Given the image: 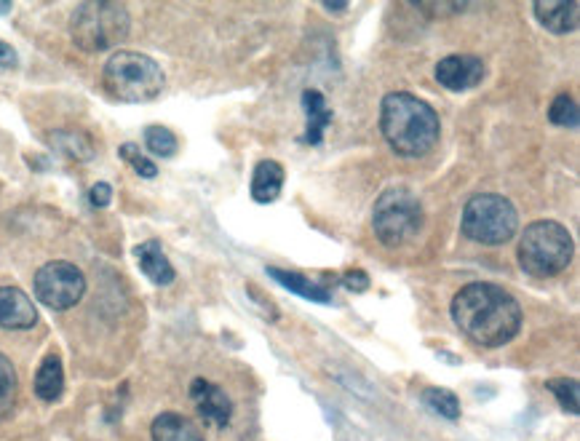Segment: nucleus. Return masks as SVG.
Instances as JSON below:
<instances>
[{
    "label": "nucleus",
    "instance_id": "nucleus-1",
    "mask_svg": "<svg viewBox=\"0 0 580 441\" xmlns=\"http://www.w3.org/2000/svg\"><path fill=\"white\" fill-rule=\"evenodd\" d=\"M452 321L471 343L482 348H500L519 335L522 308L503 286L474 281L455 294Z\"/></svg>",
    "mask_w": 580,
    "mask_h": 441
},
{
    "label": "nucleus",
    "instance_id": "nucleus-2",
    "mask_svg": "<svg viewBox=\"0 0 580 441\" xmlns=\"http://www.w3.org/2000/svg\"><path fill=\"white\" fill-rule=\"evenodd\" d=\"M380 131L393 153L404 158L428 156L442 137L439 115L428 102L407 91H393L380 107Z\"/></svg>",
    "mask_w": 580,
    "mask_h": 441
},
{
    "label": "nucleus",
    "instance_id": "nucleus-3",
    "mask_svg": "<svg viewBox=\"0 0 580 441\" xmlns=\"http://www.w3.org/2000/svg\"><path fill=\"white\" fill-rule=\"evenodd\" d=\"M107 94L118 102H150L164 91L166 75L156 59L139 51H115L102 70Z\"/></svg>",
    "mask_w": 580,
    "mask_h": 441
},
{
    "label": "nucleus",
    "instance_id": "nucleus-4",
    "mask_svg": "<svg viewBox=\"0 0 580 441\" xmlns=\"http://www.w3.org/2000/svg\"><path fill=\"white\" fill-rule=\"evenodd\" d=\"M131 17L129 9L115 0H89L73 11L70 35L81 51L99 54L129 38Z\"/></svg>",
    "mask_w": 580,
    "mask_h": 441
},
{
    "label": "nucleus",
    "instance_id": "nucleus-5",
    "mask_svg": "<svg viewBox=\"0 0 580 441\" xmlns=\"http://www.w3.org/2000/svg\"><path fill=\"white\" fill-rule=\"evenodd\" d=\"M575 254L570 230L554 220L527 225L519 238V265L527 276L548 278L567 270Z\"/></svg>",
    "mask_w": 580,
    "mask_h": 441
},
{
    "label": "nucleus",
    "instance_id": "nucleus-6",
    "mask_svg": "<svg viewBox=\"0 0 580 441\" xmlns=\"http://www.w3.org/2000/svg\"><path fill=\"white\" fill-rule=\"evenodd\" d=\"M460 230L468 241L482 246L508 244L519 230V212L506 196L479 193L463 209Z\"/></svg>",
    "mask_w": 580,
    "mask_h": 441
},
{
    "label": "nucleus",
    "instance_id": "nucleus-7",
    "mask_svg": "<svg viewBox=\"0 0 580 441\" xmlns=\"http://www.w3.org/2000/svg\"><path fill=\"white\" fill-rule=\"evenodd\" d=\"M423 228V204L407 188H388L375 201L372 209V230L377 241L388 249L404 246Z\"/></svg>",
    "mask_w": 580,
    "mask_h": 441
},
{
    "label": "nucleus",
    "instance_id": "nucleus-8",
    "mask_svg": "<svg viewBox=\"0 0 580 441\" xmlns=\"http://www.w3.org/2000/svg\"><path fill=\"white\" fill-rule=\"evenodd\" d=\"M35 297L51 311H70L81 303L86 294V276L75 268L73 262L54 260L46 262L35 273Z\"/></svg>",
    "mask_w": 580,
    "mask_h": 441
},
{
    "label": "nucleus",
    "instance_id": "nucleus-9",
    "mask_svg": "<svg viewBox=\"0 0 580 441\" xmlns=\"http://www.w3.org/2000/svg\"><path fill=\"white\" fill-rule=\"evenodd\" d=\"M433 75L447 91H468L476 89L484 81L487 67H484L482 59L471 57V54H452V57H444L436 65Z\"/></svg>",
    "mask_w": 580,
    "mask_h": 441
},
{
    "label": "nucleus",
    "instance_id": "nucleus-10",
    "mask_svg": "<svg viewBox=\"0 0 580 441\" xmlns=\"http://www.w3.org/2000/svg\"><path fill=\"white\" fill-rule=\"evenodd\" d=\"M190 399L196 404L201 420L217 428H225L233 417V404H230L228 393L222 391L220 385L209 383L204 377H196L190 383Z\"/></svg>",
    "mask_w": 580,
    "mask_h": 441
},
{
    "label": "nucleus",
    "instance_id": "nucleus-11",
    "mask_svg": "<svg viewBox=\"0 0 580 441\" xmlns=\"http://www.w3.org/2000/svg\"><path fill=\"white\" fill-rule=\"evenodd\" d=\"M38 324V311L33 300L19 286H0V327L11 332L33 329Z\"/></svg>",
    "mask_w": 580,
    "mask_h": 441
},
{
    "label": "nucleus",
    "instance_id": "nucleus-12",
    "mask_svg": "<svg viewBox=\"0 0 580 441\" xmlns=\"http://www.w3.org/2000/svg\"><path fill=\"white\" fill-rule=\"evenodd\" d=\"M535 19L546 27L548 33L567 35L578 30L580 22V3L578 0H538L535 6Z\"/></svg>",
    "mask_w": 580,
    "mask_h": 441
},
{
    "label": "nucleus",
    "instance_id": "nucleus-13",
    "mask_svg": "<svg viewBox=\"0 0 580 441\" xmlns=\"http://www.w3.org/2000/svg\"><path fill=\"white\" fill-rule=\"evenodd\" d=\"M134 257H137L139 270L156 286H169L177 278L172 262L164 254V246L158 241H145V244L134 246Z\"/></svg>",
    "mask_w": 580,
    "mask_h": 441
},
{
    "label": "nucleus",
    "instance_id": "nucleus-14",
    "mask_svg": "<svg viewBox=\"0 0 580 441\" xmlns=\"http://www.w3.org/2000/svg\"><path fill=\"white\" fill-rule=\"evenodd\" d=\"M303 110L305 118H308V129H305L303 142H308V145H321L324 142V131L332 123V110H329L324 94L316 89L303 91Z\"/></svg>",
    "mask_w": 580,
    "mask_h": 441
},
{
    "label": "nucleus",
    "instance_id": "nucleus-15",
    "mask_svg": "<svg viewBox=\"0 0 580 441\" xmlns=\"http://www.w3.org/2000/svg\"><path fill=\"white\" fill-rule=\"evenodd\" d=\"M284 188V166L278 161H260L252 177V198L257 204H273Z\"/></svg>",
    "mask_w": 580,
    "mask_h": 441
},
{
    "label": "nucleus",
    "instance_id": "nucleus-16",
    "mask_svg": "<svg viewBox=\"0 0 580 441\" xmlns=\"http://www.w3.org/2000/svg\"><path fill=\"white\" fill-rule=\"evenodd\" d=\"M150 436H153V441H204L196 425L190 423L185 415H177V412L158 415L150 425Z\"/></svg>",
    "mask_w": 580,
    "mask_h": 441
},
{
    "label": "nucleus",
    "instance_id": "nucleus-17",
    "mask_svg": "<svg viewBox=\"0 0 580 441\" xmlns=\"http://www.w3.org/2000/svg\"><path fill=\"white\" fill-rule=\"evenodd\" d=\"M62 391H65V369L57 353H49L35 372V396L51 404L62 396Z\"/></svg>",
    "mask_w": 580,
    "mask_h": 441
},
{
    "label": "nucleus",
    "instance_id": "nucleus-18",
    "mask_svg": "<svg viewBox=\"0 0 580 441\" xmlns=\"http://www.w3.org/2000/svg\"><path fill=\"white\" fill-rule=\"evenodd\" d=\"M268 276L273 281H278L281 286H286L289 292L300 294L305 300H313V303H332V292H329L327 286L316 284V281H308L300 273H286V270L278 268H268Z\"/></svg>",
    "mask_w": 580,
    "mask_h": 441
},
{
    "label": "nucleus",
    "instance_id": "nucleus-19",
    "mask_svg": "<svg viewBox=\"0 0 580 441\" xmlns=\"http://www.w3.org/2000/svg\"><path fill=\"white\" fill-rule=\"evenodd\" d=\"M49 142L57 147L59 153L67 158H73V161H91L94 158V142H91L89 134H83V131H73V129H62L49 134Z\"/></svg>",
    "mask_w": 580,
    "mask_h": 441
},
{
    "label": "nucleus",
    "instance_id": "nucleus-20",
    "mask_svg": "<svg viewBox=\"0 0 580 441\" xmlns=\"http://www.w3.org/2000/svg\"><path fill=\"white\" fill-rule=\"evenodd\" d=\"M19 393V377L14 364L9 361V356L0 353V420L11 415V409L17 404Z\"/></svg>",
    "mask_w": 580,
    "mask_h": 441
},
{
    "label": "nucleus",
    "instance_id": "nucleus-21",
    "mask_svg": "<svg viewBox=\"0 0 580 441\" xmlns=\"http://www.w3.org/2000/svg\"><path fill=\"white\" fill-rule=\"evenodd\" d=\"M420 399H423L425 409H431L433 415L444 417V420H458L460 417L458 396L447 388H425Z\"/></svg>",
    "mask_w": 580,
    "mask_h": 441
},
{
    "label": "nucleus",
    "instance_id": "nucleus-22",
    "mask_svg": "<svg viewBox=\"0 0 580 441\" xmlns=\"http://www.w3.org/2000/svg\"><path fill=\"white\" fill-rule=\"evenodd\" d=\"M548 121L554 123V126H562V129H578L580 113L575 99L570 94H559L551 102V107H548Z\"/></svg>",
    "mask_w": 580,
    "mask_h": 441
},
{
    "label": "nucleus",
    "instance_id": "nucleus-23",
    "mask_svg": "<svg viewBox=\"0 0 580 441\" xmlns=\"http://www.w3.org/2000/svg\"><path fill=\"white\" fill-rule=\"evenodd\" d=\"M145 145L153 156L158 158H172L177 153V137H174V131H169L166 126H148L145 129Z\"/></svg>",
    "mask_w": 580,
    "mask_h": 441
},
{
    "label": "nucleus",
    "instance_id": "nucleus-24",
    "mask_svg": "<svg viewBox=\"0 0 580 441\" xmlns=\"http://www.w3.org/2000/svg\"><path fill=\"white\" fill-rule=\"evenodd\" d=\"M546 388L554 393L559 404H562L564 412L570 415H578L580 412V385L578 380H548Z\"/></svg>",
    "mask_w": 580,
    "mask_h": 441
},
{
    "label": "nucleus",
    "instance_id": "nucleus-25",
    "mask_svg": "<svg viewBox=\"0 0 580 441\" xmlns=\"http://www.w3.org/2000/svg\"><path fill=\"white\" fill-rule=\"evenodd\" d=\"M121 158H123V161H129L131 169H134V172H137L139 177H148V180H150V177H156V174H158L156 164H153L150 158L142 156L137 145H129V142H126V145H121Z\"/></svg>",
    "mask_w": 580,
    "mask_h": 441
},
{
    "label": "nucleus",
    "instance_id": "nucleus-26",
    "mask_svg": "<svg viewBox=\"0 0 580 441\" xmlns=\"http://www.w3.org/2000/svg\"><path fill=\"white\" fill-rule=\"evenodd\" d=\"M110 198H113V188H110L107 182H97V185L89 190L91 206H97V209H105V206L110 204Z\"/></svg>",
    "mask_w": 580,
    "mask_h": 441
},
{
    "label": "nucleus",
    "instance_id": "nucleus-27",
    "mask_svg": "<svg viewBox=\"0 0 580 441\" xmlns=\"http://www.w3.org/2000/svg\"><path fill=\"white\" fill-rule=\"evenodd\" d=\"M343 284L351 289V292H364V289H369V278L364 270H348L343 276Z\"/></svg>",
    "mask_w": 580,
    "mask_h": 441
},
{
    "label": "nucleus",
    "instance_id": "nucleus-28",
    "mask_svg": "<svg viewBox=\"0 0 580 441\" xmlns=\"http://www.w3.org/2000/svg\"><path fill=\"white\" fill-rule=\"evenodd\" d=\"M17 62V51L11 49L6 41H0V70H11V67H17Z\"/></svg>",
    "mask_w": 580,
    "mask_h": 441
},
{
    "label": "nucleus",
    "instance_id": "nucleus-29",
    "mask_svg": "<svg viewBox=\"0 0 580 441\" xmlns=\"http://www.w3.org/2000/svg\"><path fill=\"white\" fill-rule=\"evenodd\" d=\"M327 11H348V3H324Z\"/></svg>",
    "mask_w": 580,
    "mask_h": 441
},
{
    "label": "nucleus",
    "instance_id": "nucleus-30",
    "mask_svg": "<svg viewBox=\"0 0 580 441\" xmlns=\"http://www.w3.org/2000/svg\"><path fill=\"white\" fill-rule=\"evenodd\" d=\"M9 11H11L9 0H0V17H3V14H9Z\"/></svg>",
    "mask_w": 580,
    "mask_h": 441
}]
</instances>
